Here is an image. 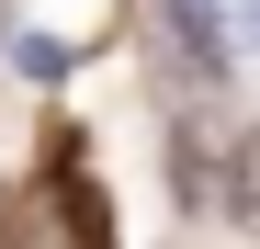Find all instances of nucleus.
Instances as JSON below:
<instances>
[{"label":"nucleus","instance_id":"f257e3e1","mask_svg":"<svg viewBox=\"0 0 260 249\" xmlns=\"http://www.w3.org/2000/svg\"><path fill=\"white\" fill-rule=\"evenodd\" d=\"M158 46H170V68H181V79H204V91L238 68V34L215 23V0H158Z\"/></svg>","mask_w":260,"mask_h":249},{"label":"nucleus","instance_id":"f03ea898","mask_svg":"<svg viewBox=\"0 0 260 249\" xmlns=\"http://www.w3.org/2000/svg\"><path fill=\"white\" fill-rule=\"evenodd\" d=\"M57 215L79 227V249H113V204H102V181H91V147H57Z\"/></svg>","mask_w":260,"mask_h":249},{"label":"nucleus","instance_id":"7ed1b4c3","mask_svg":"<svg viewBox=\"0 0 260 249\" xmlns=\"http://www.w3.org/2000/svg\"><path fill=\"white\" fill-rule=\"evenodd\" d=\"M215 159H226V170H215L204 193L226 204V215H260V124H249V136H226V147H215Z\"/></svg>","mask_w":260,"mask_h":249},{"label":"nucleus","instance_id":"20e7f679","mask_svg":"<svg viewBox=\"0 0 260 249\" xmlns=\"http://www.w3.org/2000/svg\"><path fill=\"white\" fill-rule=\"evenodd\" d=\"M215 23H226L238 46H249V34H260V0H215Z\"/></svg>","mask_w":260,"mask_h":249}]
</instances>
